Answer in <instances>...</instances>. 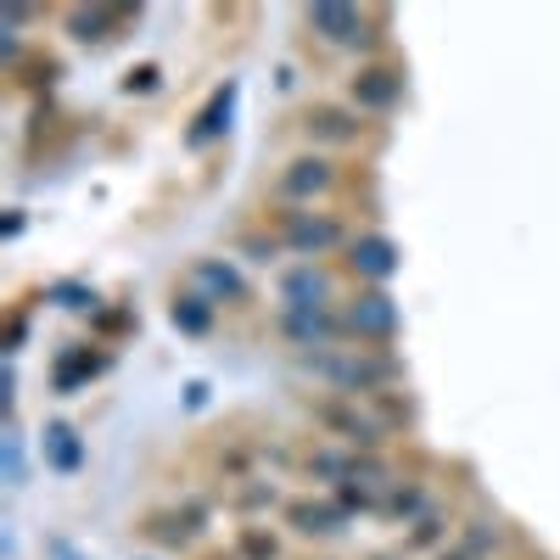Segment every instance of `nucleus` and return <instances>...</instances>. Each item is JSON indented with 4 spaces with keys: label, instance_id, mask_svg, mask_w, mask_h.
Returning a JSON list of instances; mask_svg holds the SVG:
<instances>
[{
    "label": "nucleus",
    "instance_id": "6ab92c4d",
    "mask_svg": "<svg viewBox=\"0 0 560 560\" xmlns=\"http://www.w3.org/2000/svg\"><path fill=\"white\" fill-rule=\"evenodd\" d=\"M0 477H7V488L28 482V454H23V432L18 427H7V438H0Z\"/></svg>",
    "mask_w": 560,
    "mask_h": 560
},
{
    "label": "nucleus",
    "instance_id": "f257e3e1",
    "mask_svg": "<svg viewBox=\"0 0 560 560\" xmlns=\"http://www.w3.org/2000/svg\"><path fill=\"white\" fill-rule=\"evenodd\" d=\"M308 370H319L325 382H337L348 398H370V393H387L398 382V364L376 359L370 348H348V353H308Z\"/></svg>",
    "mask_w": 560,
    "mask_h": 560
},
{
    "label": "nucleus",
    "instance_id": "7ed1b4c3",
    "mask_svg": "<svg viewBox=\"0 0 560 560\" xmlns=\"http://www.w3.org/2000/svg\"><path fill=\"white\" fill-rule=\"evenodd\" d=\"M280 247H292L303 264L342 247V224L331 213H280Z\"/></svg>",
    "mask_w": 560,
    "mask_h": 560
},
{
    "label": "nucleus",
    "instance_id": "9d476101",
    "mask_svg": "<svg viewBox=\"0 0 560 560\" xmlns=\"http://www.w3.org/2000/svg\"><path fill=\"white\" fill-rule=\"evenodd\" d=\"M280 298H287V308H331V275L319 264H298L280 275Z\"/></svg>",
    "mask_w": 560,
    "mask_h": 560
},
{
    "label": "nucleus",
    "instance_id": "6e6552de",
    "mask_svg": "<svg viewBox=\"0 0 560 560\" xmlns=\"http://www.w3.org/2000/svg\"><path fill=\"white\" fill-rule=\"evenodd\" d=\"M398 247L387 242V236H376V230H370V236H359V242H348V269L359 275V280H370V287H387V280L398 275Z\"/></svg>",
    "mask_w": 560,
    "mask_h": 560
},
{
    "label": "nucleus",
    "instance_id": "ddd939ff",
    "mask_svg": "<svg viewBox=\"0 0 560 560\" xmlns=\"http://www.w3.org/2000/svg\"><path fill=\"white\" fill-rule=\"evenodd\" d=\"M236 96H242L236 84H224V90H213V102H208V107L197 113L191 135H185V147H208V140H219V135L230 129V118H236Z\"/></svg>",
    "mask_w": 560,
    "mask_h": 560
},
{
    "label": "nucleus",
    "instance_id": "dca6fc26",
    "mask_svg": "<svg viewBox=\"0 0 560 560\" xmlns=\"http://www.w3.org/2000/svg\"><path fill=\"white\" fill-rule=\"evenodd\" d=\"M168 319H174L179 337H208V331H213V303H208L202 292H179L174 308H168Z\"/></svg>",
    "mask_w": 560,
    "mask_h": 560
},
{
    "label": "nucleus",
    "instance_id": "b1692460",
    "mask_svg": "<svg viewBox=\"0 0 560 560\" xmlns=\"http://www.w3.org/2000/svg\"><path fill=\"white\" fill-rule=\"evenodd\" d=\"M438 538H443V522H438V516H420V522H415V538H409V544H438Z\"/></svg>",
    "mask_w": 560,
    "mask_h": 560
},
{
    "label": "nucleus",
    "instance_id": "20e7f679",
    "mask_svg": "<svg viewBox=\"0 0 560 560\" xmlns=\"http://www.w3.org/2000/svg\"><path fill=\"white\" fill-rule=\"evenodd\" d=\"M342 325H348V337H359V342H370V348H387V342L398 337V303H393L387 292H359V298L348 303Z\"/></svg>",
    "mask_w": 560,
    "mask_h": 560
},
{
    "label": "nucleus",
    "instance_id": "f8f14e48",
    "mask_svg": "<svg viewBox=\"0 0 560 560\" xmlns=\"http://www.w3.org/2000/svg\"><path fill=\"white\" fill-rule=\"evenodd\" d=\"M287 522L303 533V538H337L342 527H348V510L331 499V504H325V499H298L292 510H287Z\"/></svg>",
    "mask_w": 560,
    "mask_h": 560
},
{
    "label": "nucleus",
    "instance_id": "4468645a",
    "mask_svg": "<svg viewBox=\"0 0 560 560\" xmlns=\"http://www.w3.org/2000/svg\"><path fill=\"white\" fill-rule=\"evenodd\" d=\"M45 465H51L57 477H79L84 443H79V432L68 427V420H51V427H45Z\"/></svg>",
    "mask_w": 560,
    "mask_h": 560
},
{
    "label": "nucleus",
    "instance_id": "a211bd4d",
    "mask_svg": "<svg viewBox=\"0 0 560 560\" xmlns=\"http://www.w3.org/2000/svg\"><path fill=\"white\" fill-rule=\"evenodd\" d=\"M118 18H124L118 7H79V12H68V34H73L79 45H102Z\"/></svg>",
    "mask_w": 560,
    "mask_h": 560
},
{
    "label": "nucleus",
    "instance_id": "4be33fe9",
    "mask_svg": "<svg viewBox=\"0 0 560 560\" xmlns=\"http://www.w3.org/2000/svg\"><path fill=\"white\" fill-rule=\"evenodd\" d=\"M242 555H247V560H275V538H264L258 527H247V533H242Z\"/></svg>",
    "mask_w": 560,
    "mask_h": 560
},
{
    "label": "nucleus",
    "instance_id": "0eeeda50",
    "mask_svg": "<svg viewBox=\"0 0 560 560\" xmlns=\"http://www.w3.org/2000/svg\"><path fill=\"white\" fill-rule=\"evenodd\" d=\"M314 420H319V427H331L342 443H353V448H376L382 443V427H376V420H370L364 409H359V398H337V404H319L314 409Z\"/></svg>",
    "mask_w": 560,
    "mask_h": 560
},
{
    "label": "nucleus",
    "instance_id": "423d86ee",
    "mask_svg": "<svg viewBox=\"0 0 560 560\" xmlns=\"http://www.w3.org/2000/svg\"><path fill=\"white\" fill-rule=\"evenodd\" d=\"M342 331H348V325L331 308H280V337L298 342V348H314L319 353V348H331Z\"/></svg>",
    "mask_w": 560,
    "mask_h": 560
},
{
    "label": "nucleus",
    "instance_id": "39448f33",
    "mask_svg": "<svg viewBox=\"0 0 560 560\" xmlns=\"http://www.w3.org/2000/svg\"><path fill=\"white\" fill-rule=\"evenodd\" d=\"M337 185V168H331V158H292L287 168H280V179H275V197L280 202H314V197H325Z\"/></svg>",
    "mask_w": 560,
    "mask_h": 560
},
{
    "label": "nucleus",
    "instance_id": "2eb2a0df",
    "mask_svg": "<svg viewBox=\"0 0 560 560\" xmlns=\"http://www.w3.org/2000/svg\"><path fill=\"white\" fill-rule=\"evenodd\" d=\"M303 129H308L314 140H331V147H348V140H359V113H348V107H314Z\"/></svg>",
    "mask_w": 560,
    "mask_h": 560
},
{
    "label": "nucleus",
    "instance_id": "5701e85b",
    "mask_svg": "<svg viewBox=\"0 0 560 560\" xmlns=\"http://www.w3.org/2000/svg\"><path fill=\"white\" fill-rule=\"evenodd\" d=\"M51 298H57L62 308H90V303H96V298H90L84 287H51Z\"/></svg>",
    "mask_w": 560,
    "mask_h": 560
},
{
    "label": "nucleus",
    "instance_id": "393cba45",
    "mask_svg": "<svg viewBox=\"0 0 560 560\" xmlns=\"http://www.w3.org/2000/svg\"><path fill=\"white\" fill-rule=\"evenodd\" d=\"M124 90H158V68H135Z\"/></svg>",
    "mask_w": 560,
    "mask_h": 560
},
{
    "label": "nucleus",
    "instance_id": "aec40b11",
    "mask_svg": "<svg viewBox=\"0 0 560 560\" xmlns=\"http://www.w3.org/2000/svg\"><path fill=\"white\" fill-rule=\"evenodd\" d=\"M382 510H387V516H404V522H420V516H427V493H420L415 482H409V488L393 482L387 499H382Z\"/></svg>",
    "mask_w": 560,
    "mask_h": 560
},
{
    "label": "nucleus",
    "instance_id": "412c9836",
    "mask_svg": "<svg viewBox=\"0 0 560 560\" xmlns=\"http://www.w3.org/2000/svg\"><path fill=\"white\" fill-rule=\"evenodd\" d=\"M493 544H499V533H488V522H477L471 533H465V538H459V549H465V555H471V560H482V555H488Z\"/></svg>",
    "mask_w": 560,
    "mask_h": 560
},
{
    "label": "nucleus",
    "instance_id": "f03ea898",
    "mask_svg": "<svg viewBox=\"0 0 560 560\" xmlns=\"http://www.w3.org/2000/svg\"><path fill=\"white\" fill-rule=\"evenodd\" d=\"M303 23H308V34H319L325 45H342V51L370 45V12L342 7V0H319V7L303 12Z\"/></svg>",
    "mask_w": 560,
    "mask_h": 560
},
{
    "label": "nucleus",
    "instance_id": "1a4fd4ad",
    "mask_svg": "<svg viewBox=\"0 0 560 560\" xmlns=\"http://www.w3.org/2000/svg\"><path fill=\"white\" fill-rule=\"evenodd\" d=\"M398 96H404V79H398L393 68L370 62V68L353 73V107H359V113H393Z\"/></svg>",
    "mask_w": 560,
    "mask_h": 560
},
{
    "label": "nucleus",
    "instance_id": "9b49d317",
    "mask_svg": "<svg viewBox=\"0 0 560 560\" xmlns=\"http://www.w3.org/2000/svg\"><path fill=\"white\" fill-rule=\"evenodd\" d=\"M191 280H197V292H202L208 303H247V280H242V269H236V264H224V258H202V264L191 269Z\"/></svg>",
    "mask_w": 560,
    "mask_h": 560
},
{
    "label": "nucleus",
    "instance_id": "f3484780",
    "mask_svg": "<svg viewBox=\"0 0 560 560\" xmlns=\"http://www.w3.org/2000/svg\"><path fill=\"white\" fill-rule=\"evenodd\" d=\"M96 370H102L96 353H90V348H73V353H62V359L51 364V387H57V393H73V387H84L90 376H96Z\"/></svg>",
    "mask_w": 560,
    "mask_h": 560
}]
</instances>
